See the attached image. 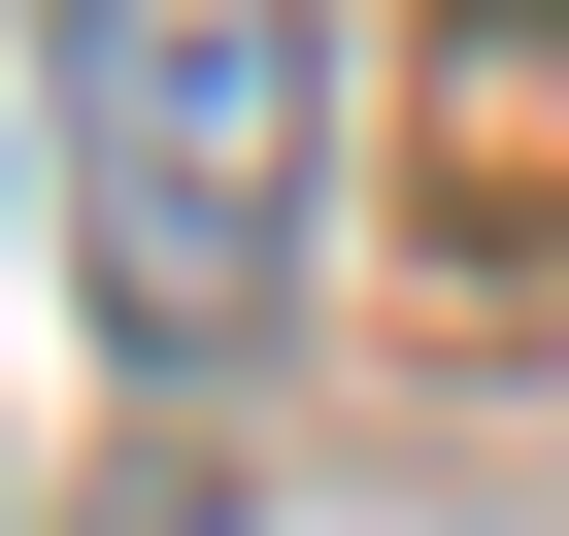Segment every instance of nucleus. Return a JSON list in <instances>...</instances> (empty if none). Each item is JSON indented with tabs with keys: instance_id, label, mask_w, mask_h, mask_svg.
Returning <instances> with one entry per match:
<instances>
[{
	"instance_id": "nucleus-1",
	"label": "nucleus",
	"mask_w": 569,
	"mask_h": 536,
	"mask_svg": "<svg viewBox=\"0 0 569 536\" xmlns=\"http://www.w3.org/2000/svg\"><path fill=\"white\" fill-rule=\"evenodd\" d=\"M68 235H101V336L201 369L302 235V0H68Z\"/></svg>"
},
{
	"instance_id": "nucleus-2",
	"label": "nucleus",
	"mask_w": 569,
	"mask_h": 536,
	"mask_svg": "<svg viewBox=\"0 0 569 536\" xmlns=\"http://www.w3.org/2000/svg\"><path fill=\"white\" fill-rule=\"evenodd\" d=\"M436 302H536L569 336V0H436Z\"/></svg>"
}]
</instances>
